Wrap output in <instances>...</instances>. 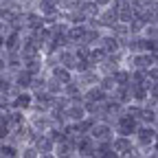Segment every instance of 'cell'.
Wrapping results in <instances>:
<instances>
[{
    "instance_id": "11",
    "label": "cell",
    "mask_w": 158,
    "mask_h": 158,
    "mask_svg": "<svg viewBox=\"0 0 158 158\" xmlns=\"http://www.w3.org/2000/svg\"><path fill=\"white\" fill-rule=\"evenodd\" d=\"M24 42V33H18V31H9L5 35V53H20Z\"/></svg>"
},
{
    "instance_id": "48",
    "label": "cell",
    "mask_w": 158,
    "mask_h": 158,
    "mask_svg": "<svg viewBox=\"0 0 158 158\" xmlns=\"http://www.w3.org/2000/svg\"><path fill=\"white\" fill-rule=\"evenodd\" d=\"M156 114H158V106H156Z\"/></svg>"
},
{
    "instance_id": "19",
    "label": "cell",
    "mask_w": 158,
    "mask_h": 158,
    "mask_svg": "<svg viewBox=\"0 0 158 158\" xmlns=\"http://www.w3.org/2000/svg\"><path fill=\"white\" fill-rule=\"evenodd\" d=\"M84 97H86V101H94V103H103V101L110 99V94L101 86H92V88L84 90Z\"/></svg>"
},
{
    "instance_id": "25",
    "label": "cell",
    "mask_w": 158,
    "mask_h": 158,
    "mask_svg": "<svg viewBox=\"0 0 158 158\" xmlns=\"http://www.w3.org/2000/svg\"><path fill=\"white\" fill-rule=\"evenodd\" d=\"M64 18L68 24H86L88 22V15L81 9H73V11H64Z\"/></svg>"
},
{
    "instance_id": "2",
    "label": "cell",
    "mask_w": 158,
    "mask_h": 158,
    "mask_svg": "<svg viewBox=\"0 0 158 158\" xmlns=\"http://www.w3.org/2000/svg\"><path fill=\"white\" fill-rule=\"evenodd\" d=\"M138 125H141L138 118H134V116H130L127 112H123L121 116H116V121H114V132L121 134V136H132V138H134Z\"/></svg>"
},
{
    "instance_id": "12",
    "label": "cell",
    "mask_w": 158,
    "mask_h": 158,
    "mask_svg": "<svg viewBox=\"0 0 158 158\" xmlns=\"http://www.w3.org/2000/svg\"><path fill=\"white\" fill-rule=\"evenodd\" d=\"M24 68L31 70L33 75H44V73H48V70H46V57H44V53H40V55L27 59V62H24Z\"/></svg>"
},
{
    "instance_id": "20",
    "label": "cell",
    "mask_w": 158,
    "mask_h": 158,
    "mask_svg": "<svg viewBox=\"0 0 158 158\" xmlns=\"http://www.w3.org/2000/svg\"><path fill=\"white\" fill-rule=\"evenodd\" d=\"M99 20H101V24H103V29L108 31L112 24H116L118 22V11L110 5V7H106V9H101V13H99Z\"/></svg>"
},
{
    "instance_id": "44",
    "label": "cell",
    "mask_w": 158,
    "mask_h": 158,
    "mask_svg": "<svg viewBox=\"0 0 158 158\" xmlns=\"http://www.w3.org/2000/svg\"><path fill=\"white\" fill-rule=\"evenodd\" d=\"M127 158H147V156H145V154H143L141 149H138V147H136V149H134V152H132V154H130Z\"/></svg>"
},
{
    "instance_id": "1",
    "label": "cell",
    "mask_w": 158,
    "mask_h": 158,
    "mask_svg": "<svg viewBox=\"0 0 158 158\" xmlns=\"http://www.w3.org/2000/svg\"><path fill=\"white\" fill-rule=\"evenodd\" d=\"M156 138H158L156 127L154 125H147V123H141L138 130H136V134H134V143H136L138 149H149V147H154Z\"/></svg>"
},
{
    "instance_id": "9",
    "label": "cell",
    "mask_w": 158,
    "mask_h": 158,
    "mask_svg": "<svg viewBox=\"0 0 158 158\" xmlns=\"http://www.w3.org/2000/svg\"><path fill=\"white\" fill-rule=\"evenodd\" d=\"M75 79L79 81V86H81L84 90L92 88V86H99V81H101V73H99V68H90L86 73H79L75 75Z\"/></svg>"
},
{
    "instance_id": "32",
    "label": "cell",
    "mask_w": 158,
    "mask_h": 158,
    "mask_svg": "<svg viewBox=\"0 0 158 158\" xmlns=\"http://www.w3.org/2000/svg\"><path fill=\"white\" fill-rule=\"evenodd\" d=\"M125 112H127L130 116H134V118H138V121H141V118H143V112H145V106H143V103L132 101V103H127V106H125Z\"/></svg>"
},
{
    "instance_id": "24",
    "label": "cell",
    "mask_w": 158,
    "mask_h": 158,
    "mask_svg": "<svg viewBox=\"0 0 158 158\" xmlns=\"http://www.w3.org/2000/svg\"><path fill=\"white\" fill-rule=\"evenodd\" d=\"M110 97H114L116 101H121L123 106H127V103H132V86H116Z\"/></svg>"
},
{
    "instance_id": "30",
    "label": "cell",
    "mask_w": 158,
    "mask_h": 158,
    "mask_svg": "<svg viewBox=\"0 0 158 158\" xmlns=\"http://www.w3.org/2000/svg\"><path fill=\"white\" fill-rule=\"evenodd\" d=\"M64 94H66V97H70V99H75V97H79V94H84V88L79 86L77 79H73V81L64 84Z\"/></svg>"
},
{
    "instance_id": "17",
    "label": "cell",
    "mask_w": 158,
    "mask_h": 158,
    "mask_svg": "<svg viewBox=\"0 0 158 158\" xmlns=\"http://www.w3.org/2000/svg\"><path fill=\"white\" fill-rule=\"evenodd\" d=\"M86 103V101H84ZM81 101H73L70 106H68V110H66V114H68V121L70 123H77V121H81V118H86L88 116V112H86V106H84Z\"/></svg>"
},
{
    "instance_id": "8",
    "label": "cell",
    "mask_w": 158,
    "mask_h": 158,
    "mask_svg": "<svg viewBox=\"0 0 158 158\" xmlns=\"http://www.w3.org/2000/svg\"><path fill=\"white\" fill-rule=\"evenodd\" d=\"M112 147L118 156H130L134 149H136V143H134V138L132 136H121V134H116L112 138Z\"/></svg>"
},
{
    "instance_id": "43",
    "label": "cell",
    "mask_w": 158,
    "mask_h": 158,
    "mask_svg": "<svg viewBox=\"0 0 158 158\" xmlns=\"http://www.w3.org/2000/svg\"><path fill=\"white\" fill-rule=\"evenodd\" d=\"M0 73H7V57H5V53L0 55Z\"/></svg>"
},
{
    "instance_id": "5",
    "label": "cell",
    "mask_w": 158,
    "mask_h": 158,
    "mask_svg": "<svg viewBox=\"0 0 158 158\" xmlns=\"http://www.w3.org/2000/svg\"><path fill=\"white\" fill-rule=\"evenodd\" d=\"M90 134H92V138H94L97 143H99V141H112V138L116 136L114 125H112L110 121H97Z\"/></svg>"
},
{
    "instance_id": "23",
    "label": "cell",
    "mask_w": 158,
    "mask_h": 158,
    "mask_svg": "<svg viewBox=\"0 0 158 158\" xmlns=\"http://www.w3.org/2000/svg\"><path fill=\"white\" fill-rule=\"evenodd\" d=\"M94 123H97V118L88 114L86 118H81V121L73 123V127H75V134H77V136H81V134H90V132H92V127H94Z\"/></svg>"
},
{
    "instance_id": "3",
    "label": "cell",
    "mask_w": 158,
    "mask_h": 158,
    "mask_svg": "<svg viewBox=\"0 0 158 158\" xmlns=\"http://www.w3.org/2000/svg\"><path fill=\"white\" fill-rule=\"evenodd\" d=\"M35 134H37V132L31 127V123H24V125H18V127H13V132H11V136H9V141H11V143H15L18 147H22V145L33 143Z\"/></svg>"
},
{
    "instance_id": "4",
    "label": "cell",
    "mask_w": 158,
    "mask_h": 158,
    "mask_svg": "<svg viewBox=\"0 0 158 158\" xmlns=\"http://www.w3.org/2000/svg\"><path fill=\"white\" fill-rule=\"evenodd\" d=\"M29 123H31V127H33L37 134L48 132V130L55 125L53 118H51V112H29Z\"/></svg>"
},
{
    "instance_id": "39",
    "label": "cell",
    "mask_w": 158,
    "mask_h": 158,
    "mask_svg": "<svg viewBox=\"0 0 158 158\" xmlns=\"http://www.w3.org/2000/svg\"><path fill=\"white\" fill-rule=\"evenodd\" d=\"M20 158H40V152L35 149L33 143H29V145H22V147H20Z\"/></svg>"
},
{
    "instance_id": "35",
    "label": "cell",
    "mask_w": 158,
    "mask_h": 158,
    "mask_svg": "<svg viewBox=\"0 0 158 158\" xmlns=\"http://www.w3.org/2000/svg\"><path fill=\"white\" fill-rule=\"evenodd\" d=\"M48 134H51V138L55 141V145H57V143H64V141H68V134H66V130H64V127H57V125H53V127L48 130Z\"/></svg>"
},
{
    "instance_id": "16",
    "label": "cell",
    "mask_w": 158,
    "mask_h": 158,
    "mask_svg": "<svg viewBox=\"0 0 158 158\" xmlns=\"http://www.w3.org/2000/svg\"><path fill=\"white\" fill-rule=\"evenodd\" d=\"M48 75H51V77H55V79H59L62 84H68V81H73V79H75V70H70L68 66H62V64L51 66Z\"/></svg>"
},
{
    "instance_id": "38",
    "label": "cell",
    "mask_w": 158,
    "mask_h": 158,
    "mask_svg": "<svg viewBox=\"0 0 158 158\" xmlns=\"http://www.w3.org/2000/svg\"><path fill=\"white\" fill-rule=\"evenodd\" d=\"M145 27H147V24H145L138 15L130 22V31H132V35H143V33H145Z\"/></svg>"
},
{
    "instance_id": "22",
    "label": "cell",
    "mask_w": 158,
    "mask_h": 158,
    "mask_svg": "<svg viewBox=\"0 0 158 158\" xmlns=\"http://www.w3.org/2000/svg\"><path fill=\"white\" fill-rule=\"evenodd\" d=\"M86 31H88V24H70V27H68L66 35H68V40L73 42V46H75V44H79V42H84Z\"/></svg>"
},
{
    "instance_id": "33",
    "label": "cell",
    "mask_w": 158,
    "mask_h": 158,
    "mask_svg": "<svg viewBox=\"0 0 158 158\" xmlns=\"http://www.w3.org/2000/svg\"><path fill=\"white\" fill-rule=\"evenodd\" d=\"M106 57H108V53H106V48H103V46H99V44H97V46H92V53H90V62H92L94 66H99V64H101Z\"/></svg>"
},
{
    "instance_id": "21",
    "label": "cell",
    "mask_w": 158,
    "mask_h": 158,
    "mask_svg": "<svg viewBox=\"0 0 158 158\" xmlns=\"http://www.w3.org/2000/svg\"><path fill=\"white\" fill-rule=\"evenodd\" d=\"M112 156H118L114 152V147H112V141H99L97 143L92 158H112Z\"/></svg>"
},
{
    "instance_id": "6",
    "label": "cell",
    "mask_w": 158,
    "mask_h": 158,
    "mask_svg": "<svg viewBox=\"0 0 158 158\" xmlns=\"http://www.w3.org/2000/svg\"><path fill=\"white\" fill-rule=\"evenodd\" d=\"M33 103H35V94H33L31 90H20V92L11 99V108L24 110V112H31V110H33Z\"/></svg>"
},
{
    "instance_id": "18",
    "label": "cell",
    "mask_w": 158,
    "mask_h": 158,
    "mask_svg": "<svg viewBox=\"0 0 158 158\" xmlns=\"http://www.w3.org/2000/svg\"><path fill=\"white\" fill-rule=\"evenodd\" d=\"M55 154H57V158H79L75 141H70V138L64 141V143H57L55 145Z\"/></svg>"
},
{
    "instance_id": "27",
    "label": "cell",
    "mask_w": 158,
    "mask_h": 158,
    "mask_svg": "<svg viewBox=\"0 0 158 158\" xmlns=\"http://www.w3.org/2000/svg\"><path fill=\"white\" fill-rule=\"evenodd\" d=\"M79 9H81L88 18H99V13H101V7H99V5L94 2V0H81Z\"/></svg>"
},
{
    "instance_id": "50",
    "label": "cell",
    "mask_w": 158,
    "mask_h": 158,
    "mask_svg": "<svg viewBox=\"0 0 158 158\" xmlns=\"http://www.w3.org/2000/svg\"><path fill=\"white\" fill-rule=\"evenodd\" d=\"M88 158H92V156H88Z\"/></svg>"
},
{
    "instance_id": "13",
    "label": "cell",
    "mask_w": 158,
    "mask_h": 158,
    "mask_svg": "<svg viewBox=\"0 0 158 158\" xmlns=\"http://www.w3.org/2000/svg\"><path fill=\"white\" fill-rule=\"evenodd\" d=\"M33 145L40 154H44V152H55V141L51 138L48 132H42V134H35L33 138Z\"/></svg>"
},
{
    "instance_id": "15",
    "label": "cell",
    "mask_w": 158,
    "mask_h": 158,
    "mask_svg": "<svg viewBox=\"0 0 158 158\" xmlns=\"http://www.w3.org/2000/svg\"><path fill=\"white\" fill-rule=\"evenodd\" d=\"M33 73L27 70V68H20L18 73H13V84L20 88V90H31V84H33Z\"/></svg>"
},
{
    "instance_id": "29",
    "label": "cell",
    "mask_w": 158,
    "mask_h": 158,
    "mask_svg": "<svg viewBox=\"0 0 158 158\" xmlns=\"http://www.w3.org/2000/svg\"><path fill=\"white\" fill-rule=\"evenodd\" d=\"M46 92H51V94H55V97H59V94H64V84L59 81V79H55V77H46Z\"/></svg>"
},
{
    "instance_id": "36",
    "label": "cell",
    "mask_w": 158,
    "mask_h": 158,
    "mask_svg": "<svg viewBox=\"0 0 158 158\" xmlns=\"http://www.w3.org/2000/svg\"><path fill=\"white\" fill-rule=\"evenodd\" d=\"M141 123H147V125H156L158 123V114H156V108H149L145 106V112H143V118Z\"/></svg>"
},
{
    "instance_id": "49",
    "label": "cell",
    "mask_w": 158,
    "mask_h": 158,
    "mask_svg": "<svg viewBox=\"0 0 158 158\" xmlns=\"http://www.w3.org/2000/svg\"><path fill=\"white\" fill-rule=\"evenodd\" d=\"M0 97H2V92H0Z\"/></svg>"
},
{
    "instance_id": "10",
    "label": "cell",
    "mask_w": 158,
    "mask_h": 158,
    "mask_svg": "<svg viewBox=\"0 0 158 158\" xmlns=\"http://www.w3.org/2000/svg\"><path fill=\"white\" fill-rule=\"evenodd\" d=\"M99 46H103L108 55H112V53H118V51H123V44H121V40H118L116 35H112L110 31H106V33L101 35V40H99Z\"/></svg>"
},
{
    "instance_id": "40",
    "label": "cell",
    "mask_w": 158,
    "mask_h": 158,
    "mask_svg": "<svg viewBox=\"0 0 158 158\" xmlns=\"http://www.w3.org/2000/svg\"><path fill=\"white\" fill-rule=\"evenodd\" d=\"M90 68H97L90 59H77V66H75V75H79V73H86V70H90Z\"/></svg>"
},
{
    "instance_id": "34",
    "label": "cell",
    "mask_w": 158,
    "mask_h": 158,
    "mask_svg": "<svg viewBox=\"0 0 158 158\" xmlns=\"http://www.w3.org/2000/svg\"><path fill=\"white\" fill-rule=\"evenodd\" d=\"M99 86H101L108 94H112L114 88H116V79H114V75H101V81H99Z\"/></svg>"
},
{
    "instance_id": "46",
    "label": "cell",
    "mask_w": 158,
    "mask_h": 158,
    "mask_svg": "<svg viewBox=\"0 0 158 158\" xmlns=\"http://www.w3.org/2000/svg\"><path fill=\"white\" fill-rule=\"evenodd\" d=\"M40 158H57L55 152H44V154H40Z\"/></svg>"
},
{
    "instance_id": "14",
    "label": "cell",
    "mask_w": 158,
    "mask_h": 158,
    "mask_svg": "<svg viewBox=\"0 0 158 158\" xmlns=\"http://www.w3.org/2000/svg\"><path fill=\"white\" fill-rule=\"evenodd\" d=\"M55 57H57V64L68 66L70 70H75V66H77V55H75V51H73L70 46H66V48H59V51L55 53Z\"/></svg>"
},
{
    "instance_id": "31",
    "label": "cell",
    "mask_w": 158,
    "mask_h": 158,
    "mask_svg": "<svg viewBox=\"0 0 158 158\" xmlns=\"http://www.w3.org/2000/svg\"><path fill=\"white\" fill-rule=\"evenodd\" d=\"M73 51H75L77 59H90L92 46H90V44H86V42H79V44H75V46H73Z\"/></svg>"
},
{
    "instance_id": "45",
    "label": "cell",
    "mask_w": 158,
    "mask_h": 158,
    "mask_svg": "<svg viewBox=\"0 0 158 158\" xmlns=\"http://www.w3.org/2000/svg\"><path fill=\"white\" fill-rule=\"evenodd\" d=\"M94 2H97L99 7H101V9H106V7H110V5L114 2V0H94Z\"/></svg>"
},
{
    "instance_id": "47",
    "label": "cell",
    "mask_w": 158,
    "mask_h": 158,
    "mask_svg": "<svg viewBox=\"0 0 158 158\" xmlns=\"http://www.w3.org/2000/svg\"><path fill=\"white\" fill-rule=\"evenodd\" d=\"M2 116H5V110H2V108H0V118H2Z\"/></svg>"
},
{
    "instance_id": "42",
    "label": "cell",
    "mask_w": 158,
    "mask_h": 158,
    "mask_svg": "<svg viewBox=\"0 0 158 158\" xmlns=\"http://www.w3.org/2000/svg\"><path fill=\"white\" fill-rule=\"evenodd\" d=\"M149 97L158 101V81H152V88H149Z\"/></svg>"
},
{
    "instance_id": "41",
    "label": "cell",
    "mask_w": 158,
    "mask_h": 158,
    "mask_svg": "<svg viewBox=\"0 0 158 158\" xmlns=\"http://www.w3.org/2000/svg\"><path fill=\"white\" fill-rule=\"evenodd\" d=\"M143 35H145V37H149V40H158V24H147Z\"/></svg>"
},
{
    "instance_id": "37",
    "label": "cell",
    "mask_w": 158,
    "mask_h": 158,
    "mask_svg": "<svg viewBox=\"0 0 158 158\" xmlns=\"http://www.w3.org/2000/svg\"><path fill=\"white\" fill-rule=\"evenodd\" d=\"M11 132H13V125L2 116V118H0V143H2V141H9Z\"/></svg>"
},
{
    "instance_id": "28",
    "label": "cell",
    "mask_w": 158,
    "mask_h": 158,
    "mask_svg": "<svg viewBox=\"0 0 158 158\" xmlns=\"http://www.w3.org/2000/svg\"><path fill=\"white\" fill-rule=\"evenodd\" d=\"M103 33H106L103 29H92V27H88V31H86V35H84V42L90 44V46H97Z\"/></svg>"
},
{
    "instance_id": "7",
    "label": "cell",
    "mask_w": 158,
    "mask_h": 158,
    "mask_svg": "<svg viewBox=\"0 0 158 158\" xmlns=\"http://www.w3.org/2000/svg\"><path fill=\"white\" fill-rule=\"evenodd\" d=\"M75 147H77V154L79 158H88L94 154V147H97V141L92 138V134H81V136H77V141H75Z\"/></svg>"
},
{
    "instance_id": "26",
    "label": "cell",
    "mask_w": 158,
    "mask_h": 158,
    "mask_svg": "<svg viewBox=\"0 0 158 158\" xmlns=\"http://www.w3.org/2000/svg\"><path fill=\"white\" fill-rule=\"evenodd\" d=\"M0 156L2 158H18L20 156V147L11 141H2L0 143Z\"/></svg>"
}]
</instances>
